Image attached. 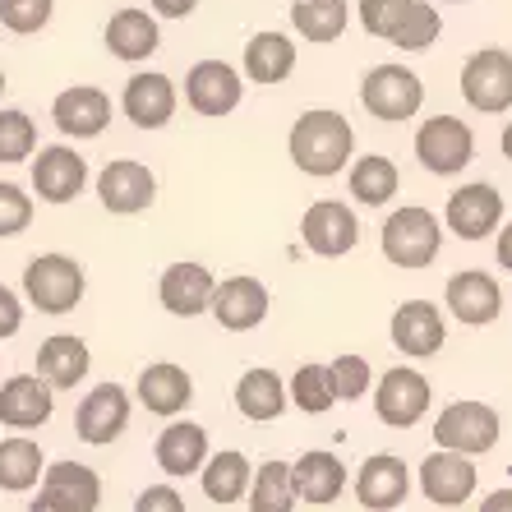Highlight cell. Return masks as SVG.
I'll use <instances>...</instances> for the list:
<instances>
[{"instance_id": "3957f363", "label": "cell", "mask_w": 512, "mask_h": 512, "mask_svg": "<svg viewBox=\"0 0 512 512\" xmlns=\"http://www.w3.org/2000/svg\"><path fill=\"white\" fill-rule=\"evenodd\" d=\"M439 245H443V227L439 217L429 208H397L388 222H383V259L393 268H406V273H420L429 263L439 259Z\"/></svg>"}, {"instance_id": "5bb4252c", "label": "cell", "mask_w": 512, "mask_h": 512, "mask_svg": "<svg viewBox=\"0 0 512 512\" xmlns=\"http://www.w3.org/2000/svg\"><path fill=\"white\" fill-rule=\"evenodd\" d=\"M245 97V84H240V70L227 65V60H199L190 74H185V102L190 111L208 120H222L240 107Z\"/></svg>"}, {"instance_id": "f907efd6", "label": "cell", "mask_w": 512, "mask_h": 512, "mask_svg": "<svg viewBox=\"0 0 512 512\" xmlns=\"http://www.w3.org/2000/svg\"><path fill=\"white\" fill-rule=\"evenodd\" d=\"M0 93H5V70H0Z\"/></svg>"}, {"instance_id": "8d00e7d4", "label": "cell", "mask_w": 512, "mask_h": 512, "mask_svg": "<svg viewBox=\"0 0 512 512\" xmlns=\"http://www.w3.org/2000/svg\"><path fill=\"white\" fill-rule=\"evenodd\" d=\"M286 402H296V411H305V416L333 411L337 388H333L328 365H300V370L291 374V383H286Z\"/></svg>"}, {"instance_id": "cb8c5ba5", "label": "cell", "mask_w": 512, "mask_h": 512, "mask_svg": "<svg viewBox=\"0 0 512 512\" xmlns=\"http://www.w3.org/2000/svg\"><path fill=\"white\" fill-rule=\"evenodd\" d=\"M208 429L203 425H194V420H171L162 434H157V443H153V457H157V466L167 471V476H176V480H185V476H199V466L208 462Z\"/></svg>"}, {"instance_id": "2e32d148", "label": "cell", "mask_w": 512, "mask_h": 512, "mask_svg": "<svg viewBox=\"0 0 512 512\" xmlns=\"http://www.w3.org/2000/svg\"><path fill=\"white\" fill-rule=\"evenodd\" d=\"M88 185V162L65 143H51L33 157V194L42 203H74Z\"/></svg>"}, {"instance_id": "8992f818", "label": "cell", "mask_w": 512, "mask_h": 512, "mask_svg": "<svg viewBox=\"0 0 512 512\" xmlns=\"http://www.w3.org/2000/svg\"><path fill=\"white\" fill-rule=\"evenodd\" d=\"M416 157L429 176H457L476 157V134L457 116H429L416 130Z\"/></svg>"}, {"instance_id": "b9f144b4", "label": "cell", "mask_w": 512, "mask_h": 512, "mask_svg": "<svg viewBox=\"0 0 512 512\" xmlns=\"http://www.w3.org/2000/svg\"><path fill=\"white\" fill-rule=\"evenodd\" d=\"M28 222H33V199H28L19 185L0 180V240L24 236Z\"/></svg>"}, {"instance_id": "ab89813d", "label": "cell", "mask_w": 512, "mask_h": 512, "mask_svg": "<svg viewBox=\"0 0 512 512\" xmlns=\"http://www.w3.org/2000/svg\"><path fill=\"white\" fill-rule=\"evenodd\" d=\"M56 14V0H0V28L28 37V33H42Z\"/></svg>"}, {"instance_id": "ee69618b", "label": "cell", "mask_w": 512, "mask_h": 512, "mask_svg": "<svg viewBox=\"0 0 512 512\" xmlns=\"http://www.w3.org/2000/svg\"><path fill=\"white\" fill-rule=\"evenodd\" d=\"M19 328H24V300H19V291L0 286V342H10Z\"/></svg>"}, {"instance_id": "7a4b0ae2", "label": "cell", "mask_w": 512, "mask_h": 512, "mask_svg": "<svg viewBox=\"0 0 512 512\" xmlns=\"http://www.w3.org/2000/svg\"><path fill=\"white\" fill-rule=\"evenodd\" d=\"M88 291L84 263L70 254H37L24 268V300L37 314H70Z\"/></svg>"}, {"instance_id": "83f0119b", "label": "cell", "mask_w": 512, "mask_h": 512, "mask_svg": "<svg viewBox=\"0 0 512 512\" xmlns=\"http://www.w3.org/2000/svg\"><path fill=\"white\" fill-rule=\"evenodd\" d=\"M88 370H93V351H88L84 337L56 333V337H47V342L37 346V374H42L56 393H65V388H74V383H84Z\"/></svg>"}, {"instance_id": "7dc6e473", "label": "cell", "mask_w": 512, "mask_h": 512, "mask_svg": "<svg viewBox=\"0 0 512 512\" xmlns=\"http://www.w3.org/2000/svg\"><path fill=\"white\" fill-rule=\"evenodd\" d=\"M494 254H499V268H508V273H512V222L499 231V245H494Z\"/></svg>"}, {"instance_id": "44dd1931", "label": "cell", "mask_w": 512, "mask_h": 512, "mask_svg": "<svg viewBox=\"0 0 512 512\" xmlns=\"http://www.w3.org/2000/svg\"><path fill=\"white\" fill-rule=\"evenodd\" d=\"M51 120H56L60 134H70V139H97V134L111 125V97L93 84H70L51 102Z\"/></svg>"}, {"instance_id": "5b68a950", "label": "cell", "mask_w": 512, "mask_h": 512, "mask_svg": "<svg viewBox=\"0 0 512 512\" xmlns=\"http://www.w3.org/2000/svg\"><path fill=\"white\" fill-rule=\"evenodd\" d=\"M462 97L480 116H499L512 107V51L480 47L462 65Z\"/></svg>"}, {"instance_id": "c3c4849f", "label": "cell", "mask_w": 512, "mask_h": 512, "mask_svg": "<svg viewBox=\"0 0 512 512\" xmlns=\"http://www.w3.org/2000/svg\"><path fill=\"white\" fill-rule=\"evenodd\" d=\"M480 508H485V512H512V489H499V494H489Z\"/></svg>"}, {"instance_id": "7402d4cb", "label": "cell", "mask_w": 512, "mask_h": 512, "mask_svg": "<svg viewBox=\"0 0 512 512\" xmlns=\"http://www.w3.org/2000/svg\"><path fill=\"white\" fill-rule=\"evenodd\" d=\"M448 310H453L457 323H471V328H485L503 314V291L499 282L480 268H466V273H453L448 277Z\"/></svg>"}, {"instance_id": "836d02e7", "label": "cell", "mask_w": 512, "mask_h": 512, "mask_svg": "<svg viewBox=\"0 0 512 512\" xmlns=\"http://www.w3.org/2000/svg\"><path fill=\"white\" fill-rule=\"evenodd\" d=\"M291 24L305 42H337L351 24V0H291Z\"/></svg>"}, {"instance_id": "4fadbf2b", "label": "cell", "mask_w": 512, "mask_h": 512, "mask_svg": "<svg viewBox=\"0 0 512 512\" xmlns=\"http://www.w3.org/2000/svg\"><path fill=\"white\" fill-rule=\"evenodd\" d=\"M443 222L457 240H485L503 227V194L485 180H471L462 190L448 194V208H443Z\"/></svg>"}, {"instance_id": "e0dca14e", "label": "cell", "mask_w": 512, "mask_h": 512, "mask_svg": "<svg viewBox=\"0 0 512 512\" xmlns=\"http://www.w3.org/2000/svg\"><path fill=\"white\" fill-rule=\"evenodd\" d=\"M208 314H213L227 333H250L268 319V286L259 277H227V282L213 286V300H208Z\"/></svg>"}, {"instance_id": "e575fe53", "label": "cell", "mask_w": 512, "mask_h": 512, "mask_svg": "<svg viewBox=\"0 0 512 512\" xmlns=\"http://www.w3.org/2000/svg\"><path fill=\"white\" fill-rule=\"evenodd\" d=\"M42 466H47V457H42V448H37L33 439H0V489L5 494H24V489H33L37 480H42Z\"/></svg>"}, {"instance_id": "f546056e", "label": "cell", "mask_w": 512, "mask_h": 512, "mask_svg": "<svg viewBox=\"0 0 512 512\" xmlns=\"http://www.w3.org/2000/svg\"><path fill=\"white\" fill-rule=\"evenodd\" d=\"M102 42H107V51L116 60L139 65V60H148L157 51L162 33H157V19L148 10H116L111 14V24H107V33H102Z\"/></svg>"}, {"instance_id": "60d3db41", "label": "cell", "mask_w": 512, "mask_h": 512, "mask_svg": "<svg viewBox=\"0 0 512 512\" xmlns=\"http://www.w3.org/2000/svg\"><path fill=\"white\" fill-rule=\"evenodd\" d=\"M328 374H333V388H337V402H356V397L370 393V360L365 356H337L333 365H328Z\"/></svg>"}, {"instance_id": "603a6c76", "label": "cell", "mask_w": 512, "mask_h": 512, "mask_svg": "<svg viewBox=\"0 0 512 512\" xmlns=\"http://www.w3.org/2000/svg\"><path fill=\"white\" fill-rule=\"evenodd\" d=\"M120 111H125L130 125H139V130H162V125L176 116V84L157 70L134 74L130 84H125V93H120Z\"/></svg>"}, {"instance_id": "74e56055", "label": "cell", "mask_w": 512, "mask_h": 512, "mask_svg": "<svg viewBox=\"0 0 512 512\" xmlns=\"http://www.w3.org/2000/svg\"><path fill=\"white\" fill-rule=\"evenodd\" d=\"M439 33H443V14L434 5H425V0H411V10H406V19L397 24V33L388 42L397 51H429L439 42Z\"/></svg>"}, {"instance_id": "d6986e66", "label": "cell", "mask_w": 512, "mask_h": 512, "mask_svg": "<svg viewBox=\"0 0 512 512\" xmlns=\"http://www.w3.org/2000/svg\"><path fill=\"white\" fill-rule=\"evenodd\" d=\"M388 333H393V346L402 356H416V360L439 356L443 342H448L439 305H429V300H406V305H397Z\"/></svg>"}, {"instance_id": "816d5d0a", "label": "cell", "mask_w": 512, "mask_h": 512, "mask_svg": "<svg viewBox=\"0 0 512 512\" xmlns=\"http://www.w3.org/2000/svg\"><path fill=\"white\" fill-rule=\"evenodd\" d=\"M448 5H466V0H448Z\"/></svg>"}, {"instance_id": "30bf717a", "label": "cell", "mask_w": 512, "mask_h": 512, "mask_svg": "<svg viewBox=\"0 0 512 512\" xmlns=\"http://www.w3.org/2000/svg\"><path fill=\"white\" fill-rule=\"evenodd\" d=\"M130 406L134 402L120 383H97L93 393L79 402V411H74V434L88 448H107V443H116L130 429Z\"/></svg>"}, {"instance_id": "f1b7e54d", "label": "cell", "mask_w": 512, "mask_h": 512, "mask_svg": "<svg viewBox=\"0 0 512 512\" xmlns=\"http://www.w3.org/2000/svg\"><path fill=\"white\" fill-rule=\"evenodd\" d=\"M250 476L254 466L245 462V453L236 448H222V453H208V462L199 466V480H203V499L213 508H231L250 494Z\"/></svg>"}, {"instance_id": "ac0fdd59", "label": "cell", "mask_w": 512, "mask_h": 512, "mask_svg": "<svg viewBox=\"0 0 512 512\" xmlns=\"http://www.w3.org/2000/svg\"><path fill=\"white\" fill-rule=\"evenodd\" d=\"M56 416V388L42 374H14L0 383V425L42 429Z\"/></svg>"}, {"instance_id": "d590c367", "label": "cell", "mask_w": 512, "mask_h": 512, "mask_svg": "<svg viewBox=\"0 0 512 512\" xmlns=\"http://www.w3.org/2000/svg\"><path fill=\"white\" fill-rule=\"evenodd\" d=\"M254 512H291L296 508V480H291V462H263L250 476V494H245Z\"/></svg>"}, {"instance_id": "1f68e13d", "label": "cell", "mask_w": 512, "mask_h": 512, "mask_svg": "<svg viewBox=\"0 0 512 512\" xmlns=\"http://www.w3.org/2000/svg\"><path fill=\"white\" fill-rule=\"evenodd\" d=\"M296 70V42L286 33H254L245 42V79L250 84H282Z\"/></svg>"}, {"instance_id": "ffe728a7", "label": "cell", "mask_w": 512, "mask_h": 512, "mask_svg": "<svg viewBox=\"0 0 512 512\" xmlns=\"http://www.w3.org/2000/svg\"><path fill=\"white\" fill-rule=\"evenodd\" d=\"M411 494V466L397 453H374L370 462L356 471V499L370 512H393Z\"/></svg>"}, {"instance_id": "7c38bea8", "label": "cell", "mask_w": 512, "mask_h": 512, "mask_svg": "<svg viewBox=\"0 0 512 512\" xmlns=\"http://www.w3.org/2000/svg\"><path fill=\"white\" fill-rule=\"evenodd\" d=\"M429 402H434L429 379L420 370H406V365L388 370L379 379V388H374V416L393 429H411L429 411Z\"/></svg>"}, {"instance_id": "7bdbcfd3", "label": "cell", "mask_w": 512, "mask_h": 512, "mask_svg": "<svg viewBox=\"0 0 512 512\" xmlns=\"http://www.w3.org/2000/svg\"><path fill=\"white\" fill-rule=\"evenodd\" d=\"M406 10H411V0H360V24L370 37L388 42L397 33V24L406 19Z\"/></svg>"}, {"instance_id": "f35d334b", "label": "cell", "mask_w": 512, "mask_h": 512, "mask_svg": "<svg viewBox=\"0 0 512 512\" xmlns=\"http://www.w3.org/2000/svg\"><path fill=\"white\" fill-rule=\"evenodd\" d=\"M33 153H37V125L28 120V111L0 107V162L14 167V162H24Z\"/></svg>"}, {"instance_id": "9a60e30c", "label": "cell", "mask_w": 512, "mask_h": 512, "mask_svg": "<svg viewBox=\"0 0 512 512\" xmlns=\"http://www.w3.org/2000/svg\"><path fill=\"white\" fill-rule=\"evenodd\" d=\"M97 199H102L107 213L134 217V213H143V208H153L157 176L143 167V162H134V157H116V162H107L102 176H97Z\"/></svg>"}, {"instance_id": "ba28073f", "label": "cell", "mask_w": 512, "mask_h": 512, "mask_svg": "<svg viewBox=\"0 0 512 512\" xmlns=\"http://www.w3.org/2000/svg\"><path fill=\"white\" fill-rule=\"evenodd\" d=\"M102 503V476L84 462H51L42 466L37 485V512H93Z\"/></svg>"}, {"instance_id": "4316f807", "label": "cell", "mask_w": 512, "mask_h": 512, "mask_svg": "<svg viewBox=\"0 0 512 512\" xmlns=\"http://www.w3.org/2000/svg\"><path fill=\"white\" fill-rule=\"evenodd\" d=\"M291 480H296V499L310 503V508H333L346 489V466L337 453H300L291 466Z\"/></svg>"}, {"instance_id": "52a82bcc", "label": "cell", "mask_w": 512, "mask_h": 512, "mask_svg": "<svg viewBox=\"0 0 512 512\" xmlns=\"http://www.w3.org/2000/svg\"><path fill=\"white\" fill-rule=\"evenodd\" d=\"M499 434H503V420L489 402H453L443 406V416L434 420V443L466 457L489 453L499 443Z\"/></svg>"}, {"instance_id": "8fae6325", "label": "cell", "mask_w": 512, "mask_h": 512, "mask_svg": "<svg viewBox=\"0 0 512 512\" xmlns=\"http://www.w3.org/2000/svg\"><path fill=\"white\" fill-rule=\"evenodd\" d=\"M416 485L434 508H462V503L476 494V457L439 448V453H429L425 462H420Z\"/></svg>"}, {"instance_id": "bcb514c9", "label": "cell", "mask_w": 512, "mask_h": 512, "mask_svg": "<svg viewBox=\"0 0 512 512\" xmlns=\"http://www.w3.org/2000/svg\"><path fill=\"white\" fill-rule=\"evenodd\" d=\"M194 5H199V0H153V10L162 14V19H190Z\"/></svg>"}, {"instance_id": "484cf974", "label": "cell", "mask_w": 512, "mask_h": 512, "mask_svg": "<svg viewBox=\"0 0 512 512\" xmlns=\"http://www.w3.org/2000/svg\"><path fill=\"white\" fill-rule=\"evenodd\" d=\"M213 286H217V277L203 263H171L167 273H162V282H157V296H162L167 314L194 319V314H208Z\"/></svg>"}, {"instance_id": "681fc988", "label": "cell", "mask_w": 512, "mask_h": 512, "mask_svg": "<svg viewBox=\"0 0 512 512\" xmlns=\"http://www.w3.org/2000/svg\"><path fill=\"white\" fill-rule=\"evenodd\" d=\"M503 157H508V162H512V120H508V125H503Z\"/></svg>"}, {"instance_id": "6da1fadb", "label": "cell", "mask_w": 512, "mask_h": 512, "mask_svg": "<svg viewBox=\"0 0 512 512\" xmlns=\"http://www.w3.org/2000/svg\"><path fill=\"white\" fill-rule=\"evenodd\" d=\"M286 153H291L296 171H305V176H314V180H328L351 167V157H356V130H351V120H346L342 111L314 107L291 125Z\"/></svg>"}, {"instance_id": "277c9868", "label": "cell", "mask_w": 512, "mask_h": 512, "mask_svg": "<svg viewBox=\"0 0 512 512\" xmlns=\"http://www.w3.org/2000/svg\"><path fill=\"white\" fill-rule=\"evenodd\" d=\"M360 107L370 111L374 120H411L425 107V84H420L416 70L406 65H374L365 79H360Z\"/></svg>"}, {"instance_id": "9c48e42d", "label": "cell", "mask_w": 512, "mask_h": 512, "mask_svg": "<svg viewBox=\"0 0 512 512\" xmlns=\"http://www.w3.org/2000/svg\"><path fill=\"white\" fill-rule=\"evenodd\" d=\"M300 240H305V250L319 254V259H342V254H351L360 245V222L346 203L319 199L300 217Z\"/></svg>"}, {"instance_id": "d6a6232c", "label": "cell", "mask_w": 512, "mask_h": 512, "mask_svg": "<svg viewBox=\"0 0 512 512\" xmlns=\"http://www.w3.org/2000/svg\"><path fill=\"white\" fill-rule=\"evenodd\" d=\"M346 185H351V199L365 203V208H383V203L397 194V185H402V176H397L393 157L383 153H365L351 162V176H346Z\"/></svg>"}, {"instance_id": "d4e9b609", "label": "cell", "mask_w": 512, "mask_h": 512, "mask_svg": "<svg viewBox=\"0 0 512 512\" xmlns=\"http://www.w3.org/2000/svg\"><path fill=\"white\" fill-rule=\"evenodd\" d=\"M134 397H139L153 416H180V411H190L194 402V383L190 374L171 365V360H157V365H143L139 370V383H134Z\"/></svg>"}, {"instance_id": "f6af8a7d", "label": "cell", "mask_w": 512, "mask_h": 512, "mask_svg": "<svg viewBox=\"0 0 512 512\" xmlns=\"http://www.w3.org/2000/svg\"><path fill=\"white\" fill-rule=\"evenodd\" d=\"M180 508H185V499L171 485H153L134 499V512H180Z\"/></svg>"}, {"instance_id": "4dcf8cb0", "label": "cell", "mask_w": 512, "mask_h": 512, "mask_svg": "<svg viewBox=\"0 0 512 512\" xmlns=\"http://www.w3.org/2000/svg\"><path fill=\"white\" fill-rule=\"evenodd\" d=\"M236 411L245 420H254V425L282 416V411H286V383H282V374L263 370V365H254V370L240 374V383H236Z\"/></svg>"}]
</instances>
